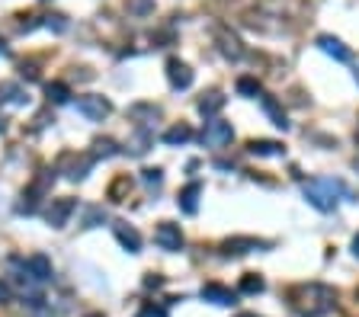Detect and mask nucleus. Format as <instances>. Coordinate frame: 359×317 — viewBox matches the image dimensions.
<instances>
[{
	"mask_svg": "<svg viewBox=\"0 0 359 317\" xmlns=\"http://www.w3.org/2000/svg\"><path fill=\"white\" fill-rule=\"evenodd\" d=\"M263 247L260 241H253V237H234V241H225V253H234V257H241V253H251V250Z\"/></svg>",
	"mask_w": 359,
	"mask_h": 317,
	"instance_id": "13",
	"label": "nucleus"
},
{
	"mask_svg": "<svg viewBox=\"0 0 359 317\" xmlns=\"http://www.w3.org/2000/svg\"><path fill=\"white\" fill-rule=\"evenodd\" d=\"M10 295H13V292H10V286H7V282H0V304H7Z\"/></svg>",
	"mask_w": 359,
	"mask_h": 317,
	"instance_id": "23",
	"label": "nucleus"
},
{
	"mask_svg": "<svg viewBox=\"0 0 359 317\" xmlns=\"http://www.w3.org/2000/svg\"><path fill=\"white\" fill-rule=\"evenodd\" d=\"M215 38H218V42H222V52L228 55V58H241V55H244V48H241V38L234 36V32H228L225 29V26H215Z\"/></svg>",
	"mask_w": 359,
	"mask_h": 317,
	"instance_id": "7",
	"label": "nucleus"
},
{
	"mask_svg": "<svg viewBox=\"0 0 359 317\" xmlns=\"http://www.w3.org/2000/svg\"><path fill=\"white\" fill-rule=\"evenodd\" d=\"M247 148H251V154H263V157L267 154H283V144H276V141H251Z\"/></svg>",
	"mask_w": 359,
	"mask_h": 317,
	"instance_id": "18",
	"label": "nucleus"
},
{
	"mask_svg": "<svg viewBox=\"0 0 359 317\" xmlns=\"http://www.w3.org/2000/svg\"><path fill=\"white\" fill-rule=\"evenodd\" d=\"M190 138H192V129H190V125H174V129L164 135V141H167V144H186Z\"/></svg>",
	"mask_w": 359,
	"mask_h": 317,
	"instance_id": "16",
	"label": "nucleus"
},
{
	"mask_svg": "<svg viewBox=\"0 0 359 317\" xmlns=\"http://www.w3.org/2000/svg\"><path fill=\"white\" fill-rule=\"evenodd\" d=\"M318 45H321L328 55H334L337 61H350V58H353L350 48H346L340 38H334V36H321V38H318Z\"/></svg>",
	"mask_w": 359,
	"mask_h": 317,
	"instance_id": "11",
	"label": "nucleus"
},
{
	"mask_svg": "<svg viewBox=\"0 0 359 317\" xmlns=\"http://www.w3.org/2000/svg\"><path fill=\"white\" fill-rule=\"evenodd\" d=\"M199 192H202V186H199V183H190V186H186V192L180 196V205H183L186 215H192V211H196V196H199Z\"/></svg>",
	"mask_w": 359,
	"mask_h": 317,
	"instance_id": "15",
	"label": "nucleus"
},
{
	"mask_svg": "<svg viewBox=\"0 0 359 317\" xmlns=\"http://www.w3.org/2000/svg\"><path fill=\"white\" fill-rule=\"evenodd\" d=\"M202 298L212 304H222V308H234L237 304V295L231 292V288L218 286V282H209V286H202Z\"/></svg>",
	"mask_w": 359,
	"mask_h": 317,
	"instance_id": "6",
	"label": "nucleus"
},
{
	"mask_svg": "<svg viewBox=\"0 0 359 317\" xmlns=\"http://www.w3.org/2000/svg\"><path fill=\"white\" fill-rule=\"evenodd\" d=\"M260 99H263V109H267V113L273 115V125H279V129H286L289 122H286V113H283V109L276 106V99H269V97H260Z\"/></svg>",
	"mask_w": 359,
	"mask_h": 317,
	"instance_id": "17",
	"label": "nucleus"
},
{
	"mask_svg": "<svg viewBox=\"0 0 359 317\" xmlns=\"http://www.w3.org/2000/svg\"><path fill=\"white\" fill-rule=\"evenodd\" d=\"M337 192H344V186L337 180H314L305 186V196L308 202L314 205V209H321V211H330L337 205Z\"/></svg>",
	"mask_w": 359,
	"mask_h": 317,
	"instance_id": "2",
	"label": "nucleus"
},
{
	"mask_svg": "<svg viewBox=\"0 0 359 317\" xmlns=\"http://www.w3.org/2000/svg\"><path fill=\"white\" fill-rule=\"evenodd\" d=\"M154 244L161 250H180L183 247V231L180 225H170V221H161L157 231H154Z\"/></svg>",
	"mask_w": 359,
	"mask_h": 317,
	"instance_id": "3",
	"label": "nucleus"
},
{
	"mask_svg": "<svg viewBox=\"0 0 359 317\" xmlns=\"http://www.w3.org/2000/svg\"><path fill=\"white\" fill-rule=\"evenodd\" d=\"M145 183L148 186H161V170H145Z\"/></svg>",
	"mask_w": 359,
	"mask_h": 317,
	"instance_id": "22",
	"label": "nucleus"
},
{
	"mask_svg": "<svg viewBox=\"0 0 359 317\" xmlns=\"http://www.w3.org/2000/svg\"><path fill=\"white\" fill-rule=\"evenodd\" d=\"M241 317H253V314H241Z\"/></svg>",
	"mask_w": 359,
	"mask_h": 317,
	"instance_id": "27",
	"label": "nucleus"
},
{
	"mask_svg": "<svg viewBox=\"0 0 359 317\" xmlns=\"http://www.w3.org/2000/svg\"><path fill=\"white\" fill-rule=\"evenodd\" d=\"M77 109L87 115V119H97V122H103L109 115V99H103V97H80L77 99Z\"/></svg>",
	"mask_w": 359,
	"mask_h": 317,
	"instance_id": "5",
	"label": "nucleus"
},
{
	"mask_svg": "<svg viewBox=\"0 0 359 317\" xmlns=\"http://www.w3.org/2000/svg\"><path fill=\"white\" fill-rule=\"evenodd\" d=\"M115 237L122 241V247H129V253H138V247H141V237H138V231L135 227H129V225H115Z\"/></svg>",
	"mask_w": 359,
	"mask_h": 317,
	"instance_id": "12",
	"label": "nucleus"
},
{
	"mask_svg": "<svg viewBox=\"0 0 359 317\" xmlns=\"http://www.w3.org/2000/svg\"><path fill=\"white\" fill-rule=\"evenodd\" d=\"M167 74H170V83H174L176 90H186V87L192 83V71L186 68L183 61H170V64H167Z\"/></svg>",
	"mask_w": 359,
	"mask_h": 317,
	"instance_id": "8",
	"label": "nucleus"
},
{
	"mask_svg": "<svg viewBox=\"0 0 359 317\" xmlns=\"http://www.w3.org/2000/svg\"><path fill=\"white\" fill-rule=\"evenodd\" d=\"M295 295L305 298V302H295V308L308 317H318V314H324V311L334 308V288L318 286V282H314V286H302Z\"/></svg>",
	"mask_w": 359,
	"mask_h": 317,
	"instance_id": "1",
	"label": "nucleus"
},
{
	"mask_svg": "<svg viewBox=\"0 0 359 317\" xmlns=\"http://www.w3.org/2000/svg\"><path fill=\"white\" fill-rule=\"evenodd\" d=\"M241 292H263V279L260 276H253V272H247L244 279H241Z\"/></svg>",
	"mask_w": 359,
	"mask_h": 317,
	"instance_id": "19",
	"label": "nucleus"
},
{
	"mask_svg": "<svg viewBox=\"0 0 359 317\" xmlns=\"http://www.w3.org/2000/svg\"><path fill=\"white\" fill-rule=\"evenodd\" d=\"M353 253H356V257H359V237H356V241H353Z\"/></svg>",
	"mask_w": 359,
	"mask_h": 317,
	"instance_id": "25",
	"label": "nucleus"
},
{
	"mask_svg": "<svg viewBox=\"0 0 359 317\" xmlns=\"http://www.w3.org/2000/svg\"><path fill=\"white\" fill-rule=\"evenodd\" d=\"M87 317H103V314H87Z\"/></svg>",
	"mask_w": 359,
	"mask_h": 317,
	"instance_id": "26",
	"label": "nucleus"
},
{
	"mask_svg": "<svg viewBox=\"0 0 359 317\" xmlns=\"http://www.w3.org/2000/svg\"><path fill=\"white\" fill-rule=\"evenodd\" d=\"M231 138H234V129H231V122H222V119L209 122L206 132H202V141H206L209 148H222V144H228Z\"/></svg>",
	"mask_w": 359,
	"mask_h": 317,
	"instance_id": "4",
	"label": "nucleus"
},
{
	"mask_svg": "<svg viewBox=\"0 0 359 317\" xmlns=\"http://www.w3.org/2000/svg\"><path fill=\"white\" fill-rule=\"evenodd\" d=\"M48 99L64 103V99H68V87H64V83H48Z\"/></svg>",
	"mask_w": 359,
	"mask_h": 317,
	"instance_id": "21",
	"label": "nucleus"
},
{
	"mask_svg": "<svg viewBox=\"0 0 359 317\" xmlns=\"http://www.w3.org/2000/svg\"><path fill=\"white\" fill-rule=\"evenodd\" d=\"M148 7H151L148 0H135V3H132V10H138V13H141V10H148Z\"/></svg>",
	"mask_w": 359,
	"mask_h": 317,
	"instance_id": "24",
	"label": "nucleus"
},
{
	"mask_svg": "<svg viewBox=\"0 0 359 317\" xmlns=\"http://www.w3.org/2000/svg\"><path fill=\"white\" fill-rule=\"evenodd\" d=\"M222 106H225L222 93H209L206 99H199V113H202V115H215L218 109H222Z\"/></svg>",
	"mask_w": 359,
	"mask_h": 317,
	"instance_id": "14",
	"label": "nucleus"
},
{
	"mask_svg": "<svg viewBox=\"0 0 359 317\" xmlns=\"http://www.w3.org/2000/svg\"><path fill=\"white\" fill-rule=\"evenodd\" d=\"M26 276H32L36 282L48 279V276H52V263H48V260L42 257V253H36V257L26 260Z\"/></svg>",
	"mask_w": 359,
	"mask_h": 317,
	"instance_id": "9",
	"label": "nucleus"
},
{
	"mask_svg": "<svg viewBox=\"0 0 359 317\" xmlns=\"http://www.w3.org/2000/svg\"><path fill=\"white\" fill-rule=\"evenodd\" d=\"M237 90L247 93V97H257V93H260V83L251 80V77H241V80H237Z\"/></svg>",
	"mask_w": 359,
	"mask_h": 317,
	"instance_id": "20",
	"label": "nucleus"
},
{
	"mask_svg": "<svg viewBox=\"0 0 359 317\" xmlns=\"http://www.w3.org/2000/svg\"><path fill=\"white\" fill-rule=\"evenodd\" d=\"M71 211H74V199H58V202H52V209H48V221H52L55 227H62Z\"/></svg>",
	"mask_w": 359,
	"mask_h": 317,
	"instance_id": "10",
	"label": "nucleus"
}]
</instances>
